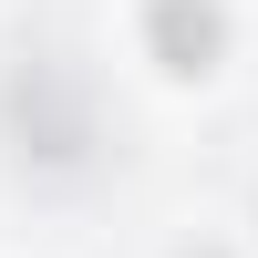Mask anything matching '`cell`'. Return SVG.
<instances>
[{
    "instance_id": "6da1fadb",
    "label": "cell",
    "mask_w": 258,
    "mask_h": 258,
    "mask_svg": "<svg viewBox=\"0 0 258 258\" xmlns=\"http://www.w3.org/2000/svg\"><path fill=\"white\" fill-rule=\"evenodd\" d=\"M217 0H155V52L176 62V73H207V52H217Z\"/></svg>"
}]
</instances>
